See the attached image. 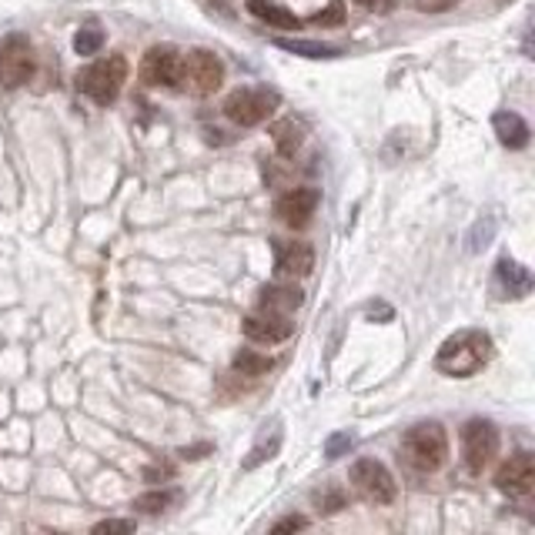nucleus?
<instances>
[{
  "label": "nucleus",
  "mask_w": 535,
  "mask_h": 535,
  "mask_svg": "<svg viewBox=\"0 0 535 535\" xmlns=\"http://www.w3.org/2000/svg\"><path fill=\"white\" fill-rule=\"evenodd\" d=\"M492 358V338L485 332H459L445 341L435 355V368L452 375V378H472L478 368Z\"/></svg>",
  "instance_id": "obj_1"
},
{
  "label": "nucleus",
  "mask_w": 535,
  "mask_h": 535,
  "mask_svg": "<svg viewBox=\"0 0 535 535\" xmlns=\"http://www.w3.org/2000/svg\"><path fill=\"white\" fill-rule=\"evenodd\" d=\"M401 455L415 472H439L448 459V435L439 422H422L405 432L401 439Z\"/></svg>",
  "instance_id": "obj_2"
},
{
  "label": "nucleus",
  "mask_w": 535,
  "mask_h": 535,
  "mask_svg": "<svg viewBox=\"0 0 535 535\" xmlns=\"http://www.w3.org/2000/svg\"><path fill=\"white\" fill-rule=\"evenodd\" d=\"M124 80H127V61H124L121 54H111V57L91 64L88 71L77 74V91L88 94L94 104L107 107L118 101Z\"/></svg>",
  "instance_id": "obj_3"
},
{
  "label": "nucleus",
  "mask_w": 535,
  "mask_h": 535,
  "mask_svg": "<svg viewBox=\"0 0 535 535\" xmlns=\"http://www.w3.org/2000/svg\"><path fill=\"white\" fill-rule=\"evenodd\" d=\"M278 104H281L278 91H268V88H241V91L228 94L225 114H228L238 127H255V124L268 121L278 111Z\"/></svg>",
  "instance_id": "obj_4"
},
{
  "label": "nucleus",
  "mask_w": 535,
  "mask_h": 535,
  "mask_svg": "<svg viewBox=\"0 0 535 535\" xmlns=\"http://www.w3.org/2000/svg\"><path fill=\"white\" fill-rule=\"evenodd\" d=\"M221 80H225V64L218 54L211 50H191L187 57H181V80L191 94H198V97H208L221 88Z\"/></svg>",
  "instance_id": "obj_5"
},
{
  "label": "nucleus",
  "mask_w": 535,
  "mask_h": 535,
  "mask_svg": "<svg viewBox=\"0 0 535 535\" xmlns=\"http://www.w3.org/2000/svg\"><path fill=\"white\" fill-rule=\"evenodd\" d=\"M34 74V50L31 41L24 34H7L0 41V84L7 91H14L20 84H27Z\"/></svg>",
  "instance_id": "obj_6"
},
{
  "label": "nucleus",
  "mask_w": 535,
  "mask_h": 535,
  "mask_svg": "<svg viewBox=\"0 0 535 535\" xmlns=\"http://www.w3.org/2000/svg\"><path fill=\"white\" fill-rule=\"evenodd\" d=\"M462 452H465V469L472 475H482V469L499 452V428L485 418H472L462 428Z\"/></svg>",
  "instance_id": "obj_7"
},
{
  "label": "nucleus",
  "mask_w": 535,
  "mask_h": 535,
  "mask_svg": "<svg viewBox=\"0 0 535 535\" xmlns=\"http://www.w3.org/2000/svg\"><path fill=\"white\" fill-rule=\"evenodd\" d=\"M352 485L358 489V495L362 499H368V502L375 505H388L395 502V478H392V472L385 469L382 462L375 459H358L352 465Z\"/></svg>",
  "instance_id": "obj_8"
},
{
  "label": "nucleus",
  "mask_w": 535,
  "mask_h": 535,
  "mask_svg": "<svg viewBox=\"0 0 535 535\" xmlns=\"http://www.w3.org/2000/svg\"><path fill=\"white\" fill-rule=\"evenodd\" d=\"M141 80L148 88H178L181 80V57L171 47H151L141 61Z\"/></svg>",
  "instance_id": "obj_9"
},
{
  "label": "nucleus",
  "mask_w": 535,
  "mask_h": 535,
  "mask_svg": "<svg viewBox=\"0 0 535 535\" xmlns=\"http://www.w3.org/2000/svg\"><path fill=\"white\" fill-rule=\"evenodd\" d=\"M241 332L258 345H278V341H288L294 335V321H288V315H278V311H264L258 308L255 315H248L241 321Z\"/></svg>",
  "instance_id": "obj_10"
},
{
  "label": "nucleus",
  "mask_w": 535,
  "mask_h": 535,
  "mask_svg": "<svg viewBox=\"0 0 535 535\" xmlns=\"http://www.w3.org/2000/svg\"><path fill=\"white\" fill-rule=\"evenodd\" d=\"M495 485H499V492L512 495V499L529 495V492H532V485H535V459L529 455V452L512 455V459L505 462L502 469L495 472Z\"/></svg>",
  "instance_id": "obj_11"
},
{
  "label": "nucleus",
  "mask_w": 535,
  "mask_h": 535,
  "mask_svg": "<svg viewBox=\"0 0 535 535\" xmlns=\"http://www.w3.org/2000/svg\"><path fill=\"white\" fill-rule=\"evenodd\" d=\"M315 208H318V191L315 187H291L288 195H281L275 201V214L288 228H305Z\"/></svg>",
  "instance_id": "obj_12"
},
{
  "label": "nucleus",
  "mask_w": 535,
  "mask_h": 535,
  "mask_svg": "<svg viewBox=\"0 0 535 535\" xmlns=\"http://www.w3.org/2000/svg\"><path fill=\"white\" fill-rule=\"evenodd\" d=\"M315 268V248L308 241H275V271L281 278H305Z\"/></svg>",
  "instance_id": "obj_13"
},
{
  "label": "nucleus",
  "mask_w": 535,
  "mask_h": 535,
  "mask_svg": "<svg viewBox=\"0 0 535 535\" xmlns=\"http://www.w3.org/2000/svg\"><path fill=\"white\" fill-rule=\"evenodd\" d=\"M305 305V294L302 288H294V285H268V288H261L258 294V308L264 311H278V315H291L294 308Z\"/></svg>",
  "instance_id": "obj_14"
},
{
  "label": "nucleus",
  "mask_w": 535,
  "mask_h": 535,
  "mask_svg": "<svg viewBox=\"0 0 535 535\" xmlns=\"http://www.w3.org/2000/svg\"><path fill=\"white\" fill-rule=\"evenodd\" d=\"M492 127H495L499 141H502L505 148H512V151H519V148L529 144V124L522 121L516 111H499L492 118Z\"/></svg>",
  "instance_id": "obj_15"
},
{
  "label": "nucleus",
  "mask_w": 535,
  "mask_h": 535,
  "mask_svg": "<svg viewBox=\"0 0 535 535\" xmlns=\"http://www.w3.org/2000/svg\"><path fill=\"white\" fill-rule=\"evenodd\" d=\"M271 138H275V148L281 157H294L298 148L305 144V124L294 121V118H285L271 127Z\"/></svg>",
  "instance_id": "obj_16"
},
{
  "label": "nucleus",
  "mask_w": 535,
  "mask_h": 535,
  "mask_svg": "<svg viewBox=\"0 0 535 535\" xmlns=\"http://www.w3.org/2000/svg\"><path fill=\"white\" fill-rule=\"evenodd\" d=\"M248 11L258 17V20H264L268 27H281V31H294V27H302V20L291 14V11H285V7H278V4H271V0H248Z\"/></svg>",
  "instance_id": "obj_17"
},
{
  "label": "nucleus",
  "mask_w": 535,
  "mask_h": 535,
  "mask_svg": "<svg viewBox=\"0 0 535 535\" xmlns=\"http://www.w3.org/2000/svg\"><path fill=\"white\" fill-rule=\"evenodd\" d=\"M495 275H499V281H505V288H508L505 298H522V294L529 291V275L522 271L516 261L502 258L499 261V268H495Z\"/></svg>",
  "instance_id": "obj_18"
},
{
  "label": "nucleus",
  "mask_w": 535,
  "mask_h": 535,
  "mask_svg": "<svg viewBox=\"0 0 535 535\" xmlns=\"http://www.w3.org/2000/svg\"><path fill=\"white\" fill-rule=\"evenodd\" d=\"M271 368H275V362H271L268 355H258V352H251V348L234 355V371H238V375H248V378H258V375L271 371Z\"/></svg>",
  "instance_id": "obj_19"
},
{
  "label": "nucleus",
  "mask_w": 535,
  "mask_h": 535,
  "mask_svg": "<svg viewBox=\"0 0 535 535\" xmlns=\"http://www.w3.org/2000/svg\"><path fill=\"white\" fill-rule=\"evenodd\" d=\"M178 502V492L174 489H157V492H144L134 499V508L144 512V516H157V512H164L168 505Z\"/></svg>",
  "instance_id": "obj_20"
},
{
  "label": "nucleus",
  "mask_w": 535,
  "mask_h": 535,
  "mask_svg": "<svg viewBox=\"0 0 535 535\" xmlns=\"http://www.w3.org/2000/svg\"><path fill=\"white\" fill-rule=\"evenodd\" d=\"M281 50H291V54H305V57H335L338 47H328V44H311V41H285L278 37L275 41Z\"/></svg>",
  "instance_id": "obj_21"
},
{
  "label": "nucleus",
  "mask_w": 535,
  "mask_h": 535,
  "mask_svg": "<svg viewBox=\"0 0 535 535\" xmlns=\"http://www.w3.org/2000/svg\"><path fill=\"white\" fill-rule=\"evenodd\" d=\"M101 47H104V31H101V27H80V31L74 34V50L80 57H91Z\"/></svg>",
  "instance_id": "obj_22"
},
{
  "label": "nucleus",
  "mask_w": 535,
  "mask_h": 535,
  "mask_svg": "<svg viewBox=\"0 0 535 535\" xmlns=\"http://www.w3.org/2000/svg\"><path fill=\"white\" fill-rule=\"evenodd\" d=\"M315 505H318L321 512H341L345 508V492L341 489H325V492H315Z\"/></svg>",
  "instance_id": "obj_23"
},
{
  "label": "nucleus",
  "mask_w": 535,
  "mask_h": 535,
  "mask_svg": "<svg viewBox=\"0 0 535 535\" xmlns=\"http://www.w3.org/2000/svg\"><path fill=\"white\" fill-rule=\"evenodd\" d=\"M341 20H345V0H332L328 11L311 17V24H318V27H332V24H341Z\"/></svg>",
  "instance_id": "obj_24"
},
{
  "label": "nucleus",
  "mask_w": 535,
  "mask_h": 535,
  "mask_svg": "<svg viewBox=\"0 0 535 535\" xmlns=\"http://www.w3.org/2000/svg\"><path fill=\"white\" fill-rule=\"evenodd\" d=\"M278 445H281V435H275V439H271L268 445H258V448L251 452V459L245 462V469H255V465H261L264 459H271V455L278 452Z\"/></svg>",
  "instance_id": "obj_25"
},
{
  "label": "nucleus",
  "mask_w": 535,
  "mask_h": 535,
  "mask_svg": "<svg viewBox=\"0 0 535 535\" xmlns=\"http://www.w3.org/2000/svg\"><path fill=\"white\" fill-rule=\"evenodd\" d=\"M459 0H412L415 11H422V14H442V11H452Z\"/></svg>",
  "instance_id": "obj_26"
},
{
  "label": "nucleus",
  "mask_w": 535,
  "mask_h": 535,
  "mask_svg": "<svg viewBox=\"0 0 535 535\" xmlns=\"http://www.w3.org/2000/svg\"><path fill=\"white\" fill-rule=\"evenodd\" d=\"M104 532H134V522L131 519H104L94 525V535H104Z\"/></svg>",
  "instance_id": "obj_27"
},
{
  "label": "nucleus",
  "mask_w": 535,
  "mask_h": 535,
  "mask_svg": "<svg viewBox=\"0 0 535 535\" xmlns=\"http://www.w3.org/2000/svg\"><path fill=\"white\" fill-rule=\"evenodd\" d=\"M308 519L305 516H285V519H278L275 525H271V532L281 535V532H294V529H305Z\"/></svg>",
  "instance_id": "obj_28"
},
{
  "label": "nucleus",
  "mask_w": 535,
  "mask_h": 535,
  "mask_svg": "<svg viewBox=\"0 0 535 535\" xmlns=\"http://www.w3.org/2000/svg\"><path fill=\"white\" fill-rule=\"evenodd\" d=\"M345 448H352V439H348V435H332V439H328V448H325V455H328V459H338Z\"/></svg>",
  "instance_id": "obj_29"
},
{
  "label": "nucleus",
  "mask_w": 535,
  "mask_h": 535,
  "mask_svg": "<svg viewBox=\"0 0 535 535\" xmlns=\"http://www.w3.org/2000/svg\"><path fill=\"white\" fill-rule=\"evenodd\" d=\"M208 452H211V445H208V442H201V445H184V448H181V452H178V455H181V459L198 462V459H204Z\"/></svg>",
  "instance_id": "obj_30"
},
{
  "label": "nucleus",
  "mask_w": 535,
  "mask_h": 535,
  "mask_svg": "<svg viewBox=\"0 0 535 535\" xmlns=\"http://www.w3.org/2000/svg\"><path fill=\"white\" fill-rule=\"evenodd\" d=\"M358 7H365L371 14H388L395 7V0H358Z\"/></svg>",
  "instance_id": "obj_31"
},
{
  "label": "nucleus",
  "mask_w": 535,
  "mask_h": 535,
  "mask_svg": "<svg viewBox=\"0 0 535 535\" xmlns=\"http://www.w3.org/2000/svg\"><path fill=\"white\" fill-rule=\"evenodd\" d=\"M171 475H174V469H171V465H161V469H157V465H151V469H144V478H148V482H154V478H171Z\"/></svg>",
  "instance_id": "obj_32"
}]
</instances>
